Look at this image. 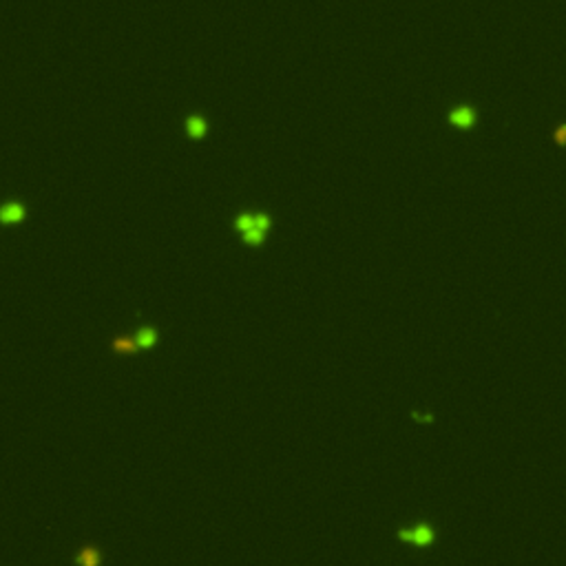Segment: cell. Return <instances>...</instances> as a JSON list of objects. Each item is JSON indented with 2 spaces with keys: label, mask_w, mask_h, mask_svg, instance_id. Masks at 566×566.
<instances>
[{
  "label": "cell",
  "mask_w": 566,
  "mask_h": 566,
  "mask_svg": "<svg viewBox=\"0 0 566 566\" xmlns=\"http://www.w3.org/2000/svg\"><path fill=\"white\" fill-rule=\"evenodd\" d=\"M186 129H188V133L190 137H202L206 133V122L202 120V117H188V122H186Z\"/></svg>",
  "instance_id": "obj_7"
},
{
  "label": "cell",
  "mask_w": 566,
  "mask_h": 566,
  "mask_svg": "<svg viewBox=\"0 0 566 566\" xmlns=\"http://www.w3.org/2000/svg\"><path fill=\"white\" fill-rule=\"evenodd\" d=\"M100 562H102V555H100V551L93 549V546L80 549V553L76 555L78 566H100Z\"/></svg>",
  "instance_id": "obj_3"
},
{
  "label": "cell",
  "mask_w": 566,
  "mask_h": 566,
  "mask_svg": "<svg viewBox=\"0 0 566 566\" xmlns=\"http://www.w3.org/2000/svg\"><path fill=\"white\" fill-rule=\"evenodd\" d=\"M113 350L115 352H122V354H135V352L139 350L137 348V343L133 339H126V336H120V339H115L113 341Z\"/></svg>",
  "instance_id": "obj_6"
},
{
  "label": "cell",
  "mask_w": 566,
  "mask_h": 566,
  "mask_svg": "<svg viewBox=\"0 0 566 566\" xmlns=\"http://www.w3.org/2000/svg\"><path fill=\"white\" fill-rule=\"evenodd\" d=\"M25 219V208L20 204H5L0 206V222L3 224H18Z\"/></svg>",
  "instance_id": "obj_1"
},
{
  "label": "cell",
  "mask_w": 566,
  "mask_h": 566,
  "mask_svg": "<svg viewBox=\"0 0 566 566\" xmlns=\"http://www.w3.org/2000/svg\"><path fill=\"white\" fill-rule=\"evenodd\" d=\"M135 343H137L139 350H151L153 345L157 343V332H155L153 327H142V330H137Z\"/></svg>",
  "instance_id": "obj_4"
},
{
  "label": "cell",
  "mask_w": 566,
  "mask_h": 566,
  "mask_svg": "<svg viewBox=\"0 0 566 566\" xmlns=\"http://www.w3.org/2000/svg\"><path fill=\"white\" fill-rule=\"evenodd\" d=\"M263 237H266V232L263 230H259V228H250L248 232H244V241L246 244H250V246H259L261 241H263Z\"/></svg>",
  "instance_id": "obj_8"
},
{
  "label": "cell",
  "mask_w": 566,
  "mask_h": 566,
  "mask_svg": "<svg viewBox=\"0 0 566 566\" xmlns=\"http://www.w3.org/2000/svg\"><path fill=\"white\" fill-rule=\"evenodd\" d=\"M403 535V540H407V542H418V544H427L431 540V531L427 526H421V528H409V531L405 533H400Z\"/></svg>",
  "instance_id": "obj_5"
},
{
  "label": "cell",
  "mask_w": 566,
  "mask_h": 566,
  "mask_svg": "<svg viewBox=\"0 0 566 566\" xmlns=\"http://www.w3.org/2000/svg\"><path fill=\"white\" fill-rule=\"evenodd\" d=\"M234 228L241 232H248L250 228H254V217L252 215H241L237 217V222H234Z\"/></svg>",
  "instance_id": "obj_9"
},
{
  "label": "cell",
  "mask_w": 566,
  "mask_h": 566,
  "mask_svg": "<svg viewBox=\"0 0 566 566\" xmlns=\"http://www.w3.org/2000/svg\"><path fill=\"white\" fill-rule=\"evenodd\" d=\"M449 120H451L453 126L469 129V126H473V122H476V113L469 106H460V108H455V111H451Z\"/></svg>",
  "instance_id": "obj_2"
}]
</instances>
